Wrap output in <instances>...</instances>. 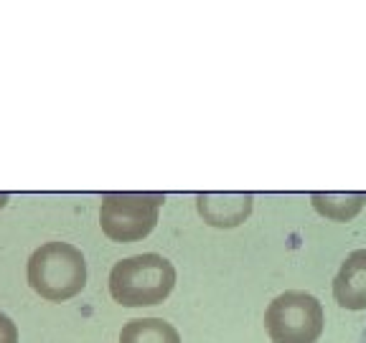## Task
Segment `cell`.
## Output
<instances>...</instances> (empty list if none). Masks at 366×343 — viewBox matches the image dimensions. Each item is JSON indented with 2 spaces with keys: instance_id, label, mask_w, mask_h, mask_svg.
I'll return each mask as SVG.
<instances>
[{
  "instance_id": "obj_1",
  "label": "cell",
  "mask_w": 366,
  "mask_h": 343,
  "mask_svg": "<svg viewBox=\"0 0 366 343\" xmlns=\"http://www.w3.org/2000/svg\"><path fill=\"white\" fill-rule=\"evenodd\" d=\"M176 285V267L155 252L120 259L109 272V295L125 308L163 303Z\"/></svg>"
},
{
  "instance_id": "obj_2",
  "label": "cell",
  "mask_w": 366,
  "mask_h": 343,
  "mask_svg": "<svg viewBox=\"0 0 366 343\" xmlns=\"http://www.w3.org/2000/svg\"><path fill=\"white\" fill-rule=\"evenodd\" d=\"M29 285L44 300L64 303L86 285V262L79 247L66 242H46L29 259Z\"/></svg>"
},
{
  "instance_id": "obj_3",
  "label": "cell",
  "mask_w": 366,
  "mask_h": 343,
  "mask_svg": "<svg viewBox=\"0 0 366 343\" xmlns=\"http://www.w3.org/2000/svg\"><path fill=\"white\" fill-rule=\"evenodd\" d=\"M166 196L150 191H114L102 196L99 206V224L112 242H140L148 237L158 224L160 206Z\"/></svg>"
},
{
  "instance_id": "obj_4",
  "label": "cell",
  "mask_w": 366,
  "mask_h": 343,
  "mask_svg": "<svg viewBox=\"0 0 366 343\" xmlns=\"http://www.w3.org/2000/svg\"><path fill=\"white\" fill-rule=\"evenodd\" d=\"M323 305L310 292L287 290L264 310V328L272 343H315L323 333Z\"/></svg>"
},
{
  "instance_id": "obj_5",
  "label": "cell",
  "mask_w": 366,
  "mask_h": 343,
  "mask_svg": "<svg viewBox=\"0 0 366 343\" xmlns=\"http://www.w3.org/2000/svg\"><path fill=\"white\" fill-rule=\"evenodd\" d=\"M252 194H199L196 209L206 224L219 229L239 227L252 214Z\"/></svg>"
},
{
  "instance_id": "obj_6",
  "label": "cell",
  "mask_w": 366,
  "mask_h": 343,
  "mask_svg": "<svg viewBox=\"0 0 366 343\" xmlns=\"http://www.w3.org/2000/svg\"><path fill=\"white\" fill-rule=\"evenodd\" d=\"M333 297L346 310H366V249L351 252L333 280Z\"/></svg>"
},
{
  "instance_id": "obj_7",
  "label": "cell",
  "mask_w": 366,
  "mask_h": 343,
  "mask_svg": "<svg viewBox=\"0 0 366 343\" xmlns=\"http://www.w3.org/2000/svg\"><path fill=\"white\" fill-rule=\"evenodd\" d=\"M310 204L320 217L331 219V222H351L364 209L366 196L359 194V191H341V194L315 191V194H310Z\"/></svg>"
},
{
  "instance_id": "obj_8",
  "label": "cell",
  "mask_w": 366,
  "mask_h": 343,
  "mask_svg": "<svg viewBox=\"0 0 366 343\" xmlns=\"http://www.w3.org/2000/svg\"><path fill=\"white\" fill-rule=\"evenodd\" d=\"M120 343H181V336L163 318H132L122 326Z\"/></svg>"
},
{
  "instance_id": "obj_9",
  "label": "cell",
  "mask_w": 366,
  "mask_h": 343,
  "mask_svg": "<svg viewBox=\"0 0 366 343\" xmlns=\"http://www.w3.org/2000/svg\"><path fill=\"white\" fill-rule=\"evenodd\" d=\"M0 343H18V328L6 313H0Z\"/></svg>"
},
{
  "instance_id": "obj_10",
  "label": "cell",
  "mask_w": 366,
  "mask_h": 343,
  "mask_svg": "<svg viewBox=\"0 0 366 343\" xmlns=\"http://www.w3.org/2000/svg\"><path fill=\"white\" fill-rule=\"evenodd\" d=\"M356 343H366V326H364V331H361V336H359V341Z\"/></svg>"
}]
</instances>
